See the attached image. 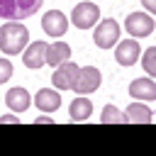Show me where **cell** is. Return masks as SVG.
<instances>
[{"mask_svg":"<svg viewBox=\"0 0 156 156\" xmlns=\"http://www.w3.org/2000/svg\"><path fill=\"white\" fill-rule=\"evenodd\" d=\"M141 66L149 76H156V46H149L144 54H141Z\"/></svg>","mask_w":156,"mask_h":156,"instance_id":"ac0fdd59","label":"cell"},{"mask_svg":"<svg viewBox=\"0 0 156 156\" xmlns=\"http://www.w3.org/2000/svg\"><path fill=\"white\" fill-rule=\"evenodd\" d=\"M34 105H37L41 112H56V110L61 107V95H58V90L39 88V93L34 95Z\"/></svg>","mask_w":156,"mask_h":156,"instance_id":"8fae6325","label":"cell"},{"mask_svg":"<svg viewBox=\"0 0 156 156\" xmlns=\"http://www.w3.org/2000/svg\"><path fill=\"white\" fill-rule=\"evenodd\" d=\"M41 29H44L49 37H63L66 29H68V20H66L63 12L49 10V12L44 15V20H41Z\"/></svg>","mask_w":156,"mask_h":156,"instance_id":"ba28073f","label":"cell"},{"mask_svg":"<svg viewBox=\"0 0 156 156\" xmlns=\"http://www.w3.org/2000/svg\"><path fill=\"white\" fill-rule=\"evenodd\" d=\"M0 124H20V119L12 117V115H2V117H0Z\"/></svg>","mask_w":156,"mask_h":156,"instance_id":"ffe728a7","label":"cell"},{"mask_svg":"<svg viewBox=\"0 0 156 156\" xmlns=\"http://www.w3.org/2000/svg\"><path fill=\"white\" fill-rule=\"evenodd\" d=\"M29 29L22 22H5L0 27V51L5 56H17L27 49Z\"/></svg>","mask_w":156,"mask_h":156,"instance_id":"6da1fadb","label":"cell"},{"mask_svg":"<svg viewBox=\"0 0 156 156\" xmlns=\"http://www.w3.org/2000/svg\"><path fill=\"white\" fill-rule=\"evenodd\" d=\"M124 115H127V122H134V124H151L154 119V112L141 102H132Z\"/></svg>","mask_w":156,"mask_h":156,"instance_id":"2e32d148","label":"cell"},{"mask_svg":"<svg viewBox=\"0 0 156 156\" xmlns=\"http://www.w3.org/2000/svg\"><path fill=\"white\" fill-rule=\"evenodd\" d=\"M34 124H54V119H51V117H37Z\"/></svg>","mask_w":156,"mask_h":156,"instance_id":"7402d4cb","label":"cell"},{"mask_svg":"<svg viewBox=\"0 0 156 156\" xmlns=\"http://www.w3.org/2000/svg\"><path fill=\"white\" fill-rule=\"evenodd\" d=\"M73 24L78 27V29H90L95 22H98V17H100V10H98V5L95 2H78L76 7H73Z\"/></svg>","mask_w":156,"mask_h":156,"instance_id":"5b68a950","label":"cell"},{"mask_svg":"<svg viewBox=\"0 0 156 156\" xmlns=\"http://www.w3.org/2000/svg\"><path fill=\"white\" fill-rule=\"evenodd\" d=\"M71 58V46L66 44V41H54V44H49L46 46V63L49 66H58V63H63V61H68Z\"/></svg>","mask_w":156,"mask_h":156,"instance_id":"4fadbf2b","label":"cell"},{"mask_svg":"<svg viewBox=\"0 0 156 156\" xmlns=\"http://www.w3.org/2000/svg\"><path fill=\"white\" fill-rule=\"evenodd\" d=\"M5 102H7V107L10 110H15V112H24L27 107H29V93L24 90V88H10L7 90V95H5Z\"/></svg>","mask_w":156,"mask_h":156,"instance_id":"5bb4252c","label":"cell"},{"mask_svg":"<svg viewBox=\"0 0 156 156\" xmlns=\"http://www.w3.org/2000/svg\"><path fill=\"white\" fill-rule=\"evenodd\" d=\"M127 32L134 37V39H141V37H149L154 32V20L151 15L146 12H132L127 17Z\"/></svg>","mask_w":156,"mask_h":156,"instance_id":"52a82bcc","label":"cell"},{"mask_svg":"<svg viewBox=\"0 0 156 156\" xmlns=\"http://www.w3.org/2000/svg\"><path fill=\"white\" fill-rule=\"evenodd\" d=\"M100 122L102 124H124L127 122V115L119 112L115 105H105L102 112H100Z\"/></svg>","mask_w":156,"mask_h":156,"instance_id":"e0dca14e","label":"cell"},{"mask_svg":"<svg viewBox=\"0 0 156 156\" xmlns=\"http://www.w3.org/2000/svg\"><path fill=\"white\" fill-rule=\"evenodd\" d=\"M139 56H141L139 39H124V41L117 44V51H115L117 63H122V66H134Z\"/></svg>","mask_w":156,"mask_h":156,"instance_id":"9c48e42d","label":"cell"},{"mask_svg":"<svg viewBox=\"0 0 156 156\" xmlns=\"http://www.w3.org/2000/svg\"><path fill=\"white\" fill-rule=\"evenodd\" d=\"M141 5H144L149 12H156V0H141Z\"/></svg>","mask_w":156,"mask_h":156,"instance_id":"44dd1931","label":"cell"},{"mask_svg":"<svg viewBox=\"0 0 156 156\" xmlns=\"http://www.w3.org/2000/svg\"><path fill=\"white\" fill-rule=\"evenodd\" d=\"M46 41H32L27 49H24V54H22V61H24V66L27 68H41L44 63H46Z\"/></svg>","mask_w":156,"mask_h":156,"instance_id":"30bf717a","label":"cell"},{"mask_svg":"<svg viewBox=\"0 0 156 156\" xmlns=\"http://www.w3.org/2000/svg\"><path fill=\"white\" fill-rule=\"evenodd\" d=\"M12 78V63L10 58H0V83H7Z\"/></svg>","mask_w":156,"mask_h":156,"instance_id":"d6986e66","label":"cell"},{"mask_svg":"<svg viewBox=\"0 0 156 156\" xmlns=\"http://www.w3.org/2000/svg\"><path fill=\"white\" fill-rule=\"evenodd\" d=\"M119 39V24L117 20H102L93 34V41L100 46V49H112Z\"/></svg>","mask_w":156,"mask_h":156,"instance_id":"277c9868","label":"cell"},{"mask_svg":"<svg viewBox=\"0 0 156 156\" xmlns=\"http://www.w3.org/2000/svg\"><path fill=\"white\" fill-rule=\"evenodd\" d=\"M44 0H0V20L20 22L39 12Z\"/></svg>","mask_w":156,"mask_h":156,"instance_id":"7a4b0ae2","label":"cell"},{"mask_svg":"<svg viewBox=\"0 0 156 156\" xmlns=\"http://www.w3.org/2000/svg\"><path fill=\"white\" fill-rule=\"evenodd\" d=\"M68 115H71V119L73 122H85L90 115H93V102L88 100V98H76L73 102H71V107H68Z\"/></svg>","mask_w":156,"mask_h":156,"instance_id":"9a60e30c","label":"cell"},{"mask_svg":"<svg viewBox=\"0 0 156 156\" xmlns=\"http://www.w3.org/2000/svg\"><path fill=\"white\" fill-rule=\"evenodd\" d=\"M76 73H78V66L73 61H63L56 66L54 76H51V83L56 90H71L73 83H76Z\"/></svg>","mask_w":156,"mask_h":156,"instance_id":"8992f818","label":"cell"},{"mask_svg":"<svg viewBox=\"0 0 156 156\" xmlns=\"http://www.w3.org/2000/svg\"><path fill=\"white\" fill-rule=\"evenodd\" d=\"M129 95L136 100H156V83L151 78H136L129 83Z\"/></svg>","mask_w":156,"mask_h":156,"instance_id":"7c38bea8","label":"cell"},{"mask_svg":"<svg viewBox=\"0 0 156 156\" xmlns=\"http://www.w3.org/2000/svg\"><path fill=\"white\" fill-rule=\"evenodd\" d=\"M100 83H102L100 71L95 66H83V68H78L76 83H73L71 90H76V95H90V93H95L100 88Z\"/></svg>","mask_w":156,"mask_h":156,"instance_id":"3957f363","label":"cell"}]
</instances>
